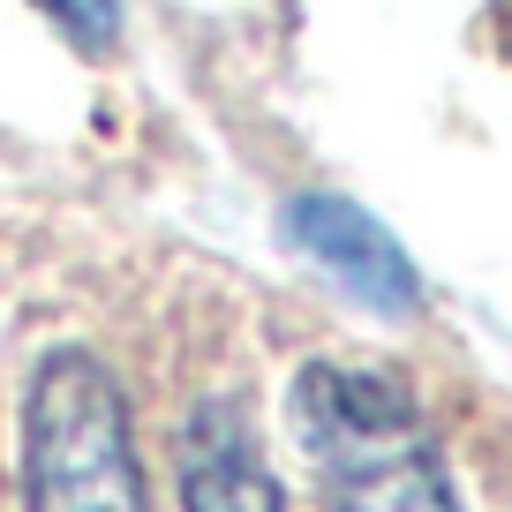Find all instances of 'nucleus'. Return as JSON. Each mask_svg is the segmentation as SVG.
<instances>
[{
	"instance_id": "f257e3e1",
	"label": "nucleus",
	"mask_w": 512,
	"mask_h": 512,
	"mask_svg": "<svg viewBox=\"0 0 512 512\" xmlns=\"http://www.w3.org/2000/svg\"><path fill=\"white\" fill-rule=\"evenodd\" d=\"M294 430L332 512H460L415 400L377 369L309 362L294 377Z\"/></svg>"
},
{
	"instance_id": "f03ea898",
	"label": "nucleus",
	"mask_w": 512,
	"mask_h": 512,
	"mask_svg": "<svg viewBox=\"0 0 512 512\" xmlns=\"http://www.w3.org/2000/svg\"><path fill=\"white\" fill-rule=\"evenodd\" d=\"M23 512H151L128 400L98 354L53 347L23 392Z\"/></svg>"
},
{
	"instance_id": "7ed1b4c3",
	"label": "nucleus",
	"mask_w": 512,
	"mask_h": 512,
	"mask_svg": "<svg viewBox=\"0 0 512 512\" xmlns=\"http://www.w3.org/2000/svg\"><path fill=\"white\" fill-rule=\"evenodd\" d=\"M287 241L317 264L324 279H339L362 309H377V317H415V309H422L415 256L392 241V226L369 219L354 196L302 189V196L287 204Z\"/></svg>"
},
{
	"instance_id": "20e7f679",
	"label": "nucleus",
	"mask_w": 512,
	"mask_h": 512,
	"mask_svg": "<svg viewBox=\"0 0 512 512\" xmlns=\"http://www.w3.org/2000/svg\"><path fill=\"white\" fill-rule=\"evenodd\" d=\"M181 512H287L234 400H204L181 430Z\"/></svg>"
},
{
	"instance_id": "39448f33",
	"label": "nucleus",
	"mask_w": 512,
	"mask_h": 512,
	"mask_svg": "<svg viewBox=\"0 0 512 512\" xmlns=\"http://www.w3.org/2000/svg\"><path fill=\"white\" fill-rule=\"evenodd\" d=\"M46 23L83 53H113L121 46V0H38Z\"/></svg>"
}]
</instances>
